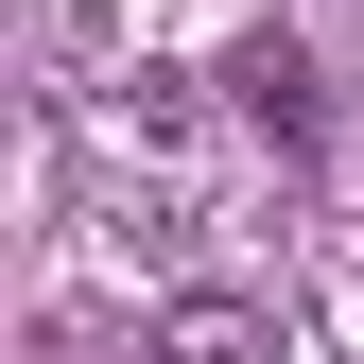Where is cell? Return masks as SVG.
Masks as SVG:
<instances>
[{"mask_svg":"<svg viewBox=\"0 0 364 364\" xmlns=\"http://www.w3.org/2000/svg\"><path fill=\"white\" fill-rule=\"evenodd\" d=\"M208 87H225V122H243V139H278V156H312V122H330V70H312L278 18L225 35V70H208Z\"/></svg>","mask_w":364,"mask_h":364,"instance_id":"obj_1","label":"cell"},{"mask_svg":"<svg viewBox=\"0 0 364 364\" xmlns=\"http://www.w3.org/2000/svg\"><path fill=\"white\" fill-rule=\"evenodd\" d=\"M87 156L173 173V156H191V87H173V70H139V87H87Z\"/></svg>","mask_w":364,"mask_h":364,"instance_id":"obj_2","label":"cell"},{"mask_svg":"<svg viewBox=\"0 0 364 364\" xmlns=\"http://www.w3.org/2000/svg\"><path fill=\"white\" fill-rule=\"evenodd\" d=\"M139 364H295V347H278L260 295H173L156 330H139Z\"/></svg>","mask_w":364,"mask_h":364,"instance_id":"obj_3","label":"cell"}]
</instances>
